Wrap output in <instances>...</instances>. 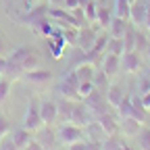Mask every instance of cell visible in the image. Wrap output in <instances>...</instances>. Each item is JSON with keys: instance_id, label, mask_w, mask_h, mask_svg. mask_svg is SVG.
<instances>
[{"instance_id": "1", "label": "cell", "mask_w": 150, "mask_h": 150, "mask_svg": "<svg viewBox=\"0 0 150 150\" xmlns=\"http://www.w3.org/2000/svg\"><path fill=\"white\" fill-rule=\"evenodd\" d=\"M8 59L13 63H17L23 71H31L35 67H40V59H38V54L31 48H15Z\"/></svg>"}, {"instance_id": "2", "label": "cell", "mask_w": 150, "mask_h": 150, "mask_svg": "<svg viewBox=\"0 0 150 150\" xmlns=\"http://www.w3.org/2000/svg\"><path fill=\"white\" fill-rule=\"evenodd\" d=\"M81 102L90 108L92 119H98L100 115L108 112V102H106V96H104V94H102L98 88H94V92H92V94H88V96H86Z\"/></svg>"}, {"instance_id": "3", "label": "cell", "mask_w": 150, "mask_h": 150, "mask_svg": "<svg viewBox=\"0 0 150 150\" xmlns=\"http://www.w3.org/2000/svg\"><path fill=\"white\" fill-rule=\"evenodd\" d=\"M44 123H42V115H40V102L35 98H29V104H27V110H25V117H23V127L27 131H38Z\"/></svg>"}, {"instance_id": "4", "label": "cell", "mask_w": 150, "mask_h": 150, "mask_svg": "<svg viewBox=\"0 0 150 150\" xmlns=\"http://www.w3.org/2000/svg\"><path fill=\"white\" fill-rule=\"evenodd\" d=\"M83 136H86L83 127L75 125V123H69V121H67L65 125H61L59 131H56V138H59V142H63V144L79 142V140H83Z\"/></svg>"}, {"instance_id": "5", "label": "cell", "mask_w": 150, "mask_h": 150, "mask_svg": "<svg viewBox=\"0 0 150 150\" xmlns=\"http://www.w3.org/2000/svg\"><path fill=\"white\" fill-rule=\"evenodd\" d=\"M48 8H50V6H48V4H44L42 0H40V2H35V4L25 13V15L19 17L17 21H19V23H25V25H29V27H31L35 21H40V19L48 17Z\"/></svg>"}, {"instance_id": "6", "label": "cell", "mask_w": 150, "mask_h": 150, "mask_svg": "<svg viewBox=\"0 0 150 150\" xmlns=\"http://www.w3.org/2000/svg\"><path fill=\"white\" fill-rule=\"evenodd\" d=\"M92 121V112L83 102H73L71 106V115H69V123H75L79 127H86Z\"/></svg>"}, {"instance_id": "7", "label": "cell", "mask_w": 150, "mask_h": 150, "mask_svg": "<svg viewBox=\"0 0 150 150\" xmlns=\"http://www.w3.org/2000/svg\"><path fill=\"white\" fill-rule=\"evenodd\" d=\"M121 69L125 73H140L142 71V54L138 50L123 52V56H121Z\"/></svg>"}, {"instance_id": "8", "label": "cell", "mask_w": 150, "mask_h": 150, "mask_svg": "<svg viewBox=\"0 0 150 150\" xmlns=\"http://www.w3.org/2000/svg\"><path fill=\"white\" fill-rule=\"evenodd\" d=\"M121 71V56L112 54V52H104L102 54V73L106 77H115Z\"/></svg>"}, {"instance_id": "9", "label": "cell", "mask_w": 150, "mask_h": 150, "mask_svg": "<svg viewBox=\"0 0 150 150\" xmlns=\"http://www.w3.org/2000/svg\"><path fill=\"white\" fill-rule=\"evenodd\" d=\"M40 115H42V123L44 125H54L59 119V104L54 100H44L40 102Z\"/></svg>"}, {"instance_id": "10", "label": "cell", "mask_w": 150, "mask_h": 150, "mask_svg": "<svg viewBox=\"0 0 150 150\" xmlns=\"http://www.w3.org/2000/svg\"><path fill=\"white\" fill-rule=\"evenodd\" d=\"M96 38H98V31L96 29H92V27H79V33H77V48L90 52L94 42H96Z\"/></svg>"}, {"instance_id": "11", "label": "cell", "mask_w": 150, "mask_h": 150, "mask_svg": "<svg viewBox=\"0 0 150 150\" xmlns=\"http://www.w3.org/2000/svg\"><path fill=\"white\" fill-rule=\"evenodd\" d=\"M25 81H29V83H33V86H46L50 79H52V73L48 71V69H42V67H35V69H31V71H25Z\"/></svg>"}, {"instance_id": "12", "label": "cell", "mask_w": 150, "mask_h": 150, "mask_svg": "<svg viewBox=\"0 0 150 150\" xmlns=\"http://www.w3.org/2000/svg\"><path fill=\"white\" fill-rule=\"evenodd\" d=\"M146 17H148V8H146V2L142 0H136L131 4V11H129V21L134 23L136 27H142L146 23Z\"/></svg>"}, {"instance_id": "13", "label": "cell", "mask_w": 150, "mask_h": 150, "mask_svg": "<svg viewBox=\"0 0 150 150\" xmlns=\"http://www.w3.org/2000/svg\"><path fill=\"white\" fill-rule=\"evenodd\" d=\"M48 17L54 19V21H59L61 27H75L73 15H71V11H67V8H59V6L48 8Z\"/></svg>"}, {"instance_id": "14", "label": "cell", "mask_w": 150, "mask_h": 150, "mask_svg": "<svg viewBox=\"0 0 150 150\" xmlns=\"http://www.w3.org/2000/svg\"><path fill=\"white\" fill-rule=\"evenodd\" d=\"M77 88H79V86H75V83H71L69 79H65V77H63V79H61V83L56 86V92L61 94V98H67V100H75V102H77V100H81V98H79Z\"/></svg>"}, {"instance_id": "15", "label": "cell", "mask_w": 150, "mask_h": 150, "mask_svg": "<svg viewBox=\"0 0 150 150\" xmlns=\"http://www.w3.org/2000/svg\"><path fill=\"white\" fill-rule=\"evenodd\" d=\"M96 121L100 123V127H102V131H104V136H115L117 131H119V123H117V119L112 117L110 112H104V115H100Z\"/></svg>"}, {"instance_id": "16", "label": "cell", "mask_w": 150, "mask_h": 150, "mask_svg": "<svg viewBox=\"0 0 150 150\" xmlns=\"http://www.w3.org/2000/svg\"><path fill=\"white\" fill-rule=\"evenodd\" d=\"M119 129H121V134L123 136H140V131H142V123L140 121H136L134 117H125V119H121V125H119Z\"/></svg>"}, {"instance_id": "17", "label": "cell", "mask_w": 150, "mask_h": 150, "mask_svg": "<svg viewBox=\"0 0 150 150\" xmlns=\"http://www.w3.org/2000/svg\"><path fill=\"white\" fill-rule=\"evenodd\" d=\"M127 27H129V21L127 19H121V17H112V21H110V25H108V35L110 38H123L125 35V31H127Z\"/></svg>"}, {"instance_id": "18", "label": "cell", "mask_w": 150, "mask_h": 150, "mask_svg": "<svg viewBox=\"0 0 150 150\" xmlns=\"http://www.w3.org/2000/svg\"><path fill=\"white\" fill-rule=\"evenodd\" d=\"M104 96H106V102H108V106H112V108H117L119 104H121V100H123V90H121V86H117V83H112V86H108L106 88V92H104Z\"/></svg>"}, {"instance_id": "19", "label": "cell", "mask_w": 150, "mask_h": 150, "mask_svg": "<svg viewBox=\"0 0 150 150\" xmlns=\"http://www.w3.org/2000/svg\"><path fill=\"white\" fill-rule=\"evenodd\" d=\"M31 31L35 35H42V38H50V33L54 31V25H52V19L50 17H44L40 21H35L31 25Z\"/></svg>"}, {"instance_id": "20", "label": "cell", "mask_w": 150, "mask_h": 150, "mask_svg": "<svg viewBox=\"0 0 150 150\" xmlns=\"http://www.w3.org/2000/svg\"><path fill=\"white\" fill-rule=\"evenodd\" d=\"M73 71H75V75H77L79 81H94V75H96L92 63H81L77 67H73Z\"/></svg>"}, {"instance_id": "21", "label": "cell", "mask_w": 150, "mask_h": 150, "mask_svg": "<svg viewBox=\"0 0 150 150\" xmlns=\"http://www.w3.org/2000/svg\"><path fill=\"white\" fill-rule=\"evenodd\" d=\"M38 142H42V146H54L56 142H59V138H56V134L50 129V125H42L40 129H38Z\"/></svg>"}, {"instance_id": "22", "label": "cell", "mask_w": 150, "mask_h": 150, "mask_svg": "<svg viewBox=\"0 0 150 150\" xmlns=\"http://www.w3.org/2000/svg\"><path fill=\"white\" fill-rule=\"evenodd\" d=\"M83 131H86V136L90 138V140H98V142H102L106 136H104V131H102V127H100V123L96 121V119H92L86 127H83Z\"/></svg>"}, {"instance_id": "23", "label": "cell", "mask_w": 150, "mask_h": 150, "mask_svg": "<svg viewBox=\"0 0 150 150\" xmlns=\"http://www.w3.org/2000/svg\"><path fill=\"white\" fill-rule=\"evenodd\" d=\"M11 136H13V140H15V144H17V148H19V150H23V148H25V146L33 140V138H31V131H27L25 127L15 129Z\"/></svg>"}, {"instance_id": "24", "label": "cell", "mask_w": 150, "mask_h": 150, "mask_svg": "<svg viewBox=\"0 0 150 150\" xmlns=\"http://www.w3.org/2000/svg\"><path fill=\"white\" fill-rule=\"evenodd\" d=\"M108 40H110L108 31H106V33H100V35L96 38V42H94V46H92L90 52H94L96 56H100V59H102V54L106 52V46H108Z\"/></svg>"}, {"instance_id": "25", "label": "cell", "mask_w": 150, "mask_h": 150, "mask_svg": "<svg viewBox=\"0 0 150 150\" xmlns=\"http://www.w3.org/2000/svg\"><path fill=\"white\" fill-rule=\"evenodd\" d=\"M65 46H67L65 38H59V40H54V38H48V50H50V54L54 56V59H61V56H63Z\"/></svg>"}, {"instance_id": "26", "label": "cell", "mask_w": 150, "mask_h": 150, "mask_svg": "<svg viewBox=\"0 0 150 150\" xmlns=\"http://www.w3.org/2000/svg\"><path fill=\"white\" fill-rule=\"evenodd\" d=\"M110 21H112V13H110V11H108L106 6H98V15H96V25H98V27H102V29H108Z\"/></svg>"}, {"instance_id": "27", "label": "cell", "mask_w": 150, "mask_h": 150, "mask_svg": "<svg viewBox=\"0 0 150 150\" xmlns=\"http://www.w3.org/2000/svg\"><path fill=\"white\" fill-rule=\"evenodd\" d=\"M106 52H112V54H117V56H123V52H125L123 38H110L108 46H106Z\"/></svg>"}, {"instance_id": "28", "label": "cell", "mask_w": 150, "mask_h": 150, "mask_svg": "<svg viewBox=\"0 0 150 150\" xmlns=\"http://www.w3.org/2000/svg\"><path fill=\"white\" fill-rule=\"evenodd\" d=\"M117 110H119V117H121V119H125V117H131V112H134L131 96H123V100H121V104L117 106Z\"/></svg>"}, {"instance_id": "29", "label": "cell", "mask_w": 150, "mask_h": 150, "mask_svg": "<svg viewBox=\"0 0 150 150\" xmlns=\"http://www.w3.org/2000/svg\"><path fill=\"white\" fill-rule=\"evenodd\" d=\"M71 15H73V21H75V27H88L90 25V21L86 19V13H83V8L81 6H77V8H73L71 11Z\"/></svg>"}, {"instance_id": "30", "label": "cell", "mask_w": 150, "mask_h": 150, "mask_svg": "<svg viewBox=\"0 0 150 150\" xmlns=\"http://www.w3.org/2000/svg\"><path fill=\"white\" fill-rule=\"evenodd\" d=\"M83 13H86V19L90 23H96V15H98V4L94 0H88L83 4Z\"/></svg>"}, {"instance_id": "31", "label": "cell", "mask_w": 150, "mask_h": 150, "mask_svg": "<svg viewBox=\"0 0 150 150\" xmlns=\"http://www.w3.org/2000/svg\"><path fill=\"white\" fill-rule=\"evenodd\" d=\"M100 144H102V150H119L123 142H121V140L117 138V134H115V136H106Z\"/></svg>"}, {"instance_id": "32", "label": "cell", "mask_w": 150, "mask_h": 150, "mask_svg": "<svg viewBox=\"0 0 150 150\" xmlns=\"http://www.w3.org/2000/svg\"><path fill=\"white\" fill-rule=\"evenodd\" d=\"M77 33H79L77 27H63V38H65V42L71 44V46L77 44Z\"/></svg>"}, {"instance_id": "33", "label": "cell", "mask_w": 150, "mask_h": 150, "mask_svg": "<svg viewBox=\"0 0 150 150\" xmlns=\"http://www.w3.org/2000/svg\"><path fill=\"white\" fill-rule=\"evenodd\" d=\"M11 79L6 77H0V104H4L8 100V92H11Z\"/></svg>"}, {"instance_id": "34", "label": "cell", "mask_w": 150, "mask_h": 150, "mask_svg": "<svg viewBox=\"0 0 150 150\" xmlns=\"http://www.w3.org/2000/svg\"><path fill=\"white\" fill-rule=\"evenodd\" d=\"M148 46H150L148 38H146L142 31H138V29H136V50L142 54V52H146V50H148Z\"/></svg>"}, {"instance_id": "35", "label": "cell", "mask_w": 150, "mask_h": 150, "mask_svg": "<svg viewBox=\"0 0 150 150\" xmlns=\"http://www.w3.org/2000/svg\"><path fill=\"white\" fill-rule=\"evenodd\" d=\"M0 150H19L11 134H4L2 138H0Z\"/></svg>"}, {"instance_id": "36", "label": "cell", "mask_w": 150, "mask_h": 150, "mask_svg": "<svg viewBox=\"0 0 150 150\" xmlns=\"http://www.w3.org/2000/svg\"><path fill=\"white\" fill-rule=\"evenodd\" d=\"M94 88H96V86H94V81H81V83H79V88H77L79 98L83 100V98L88 96V94H92V92H94Z\"/></svg>"}, {"instance_id": "37", "label": "cell", "mask_w": 150, "mask_h": 150, "mask_svg": "<svg viewBox=\"0 0 150 150\" xmlns=\"http://www.w3.org/2000/svg\"><path fill=\"white\" fill-rule=\"evenodd\" d=\"M140 150H150V129H142L140 131Z\"/></svg>"}, {"instance_id": "38", "label": "cell", "mask_w": 150, "mask_h": 150, "mask_svg": "<svg viewBox=\"0 0 150 150\" xmlns=\"http://www.w3.org/2000/svg\"><path fill=\"white\" fill-rule=\"evenodd\" d=\"M138 92H140V96H144V94L150 92V77L142 75V77L138 79Z\"/></svg>"}, {"instance_id": "39", "label": "cell", "mask_w": 150, "mask_h": 150, "mask_svg": "<svg viewBox=\"0 0 150 150\" xmlns=\"http://www.w3.org/2000/svg\"><path fill=\"white\" fill-rule=\"evenodd\" d=\"M8 129H11V123H8L6 115H4L2 110H0V138H2L4 134H8Z\"/></svg>"}, {"instance_id": "40", "label": "cell", "mask_w": 150, "mask_h": 150, "mask_svg": "<svg viewBox=\"0 0 150 150\" xmlns=\"http://www.w3.org/2000/svg\"><path fill=\"white\" fill-rule=\"evenodd\" d=\"M86 150H102V144L98 140H88L86 142Z\"/></svg>"}, {"instance_id": "41", "label": "cell", "mask_w": 150, "mask_h": 150, "mask_svg": "<svg viewBox=\"0 0 150 150\" xmlns=\"http://www.w3.org/2000/svg\"><path fill=\"white\" fill-rule=\"evenodd\" d=\"M23 150H46V148L42 146V142H38V140H31V142H29V144H27Z\"/></svg>"}, {"instance_id": "42", "label": "cell", "mask_w": 150, "mask_h": 150, "mask_svg": "<svg viewBox=\"0 0 150 150\" xmlns=\"http://www.w3.org/2000/svg\"><path fill=\"white\" fill-rule=\"evenodd\" d=\"M67 150H86V142H83V140H79V142L67 144Z\"/></svg>"}, {"instance_id": "43", "label": "cell", "mask_w": 150, "mask_h": 150, "mask_svg": "<svg viewBox=\"0 0 150 150\" xmlns=\"http://www.w3.org/2000/svg\"><path fill=\"white\" fill-rule=\"evenodd\" d=\"M63 6H65L67 11H73V8L79 6V0H63Z\"/></svg>"}, {"instance_id": "44", "label": "cell", "mask_w": 150, "mask_h": 150, "mask_svg": "<svg viewBox=\"0 0 150 150\" xmlns=\"http://www.w3.org/2000/svg\"><path fill=\"white\" fill-rule=\"evenodd\" d=\"M6 65H8V56H2V54H0V77L6 73Z\"/></svg>"}, {"instance_id": "45", "label": "cell", "mask_w": 150, "mask_h": 150, "mask_svg": "<svg viewBox=\"0 0 150 150\" xmlns=\"http://www.w3.org/2000/svg\"><path fill=\"white\" fill-rule=\"evenodd\" d=\"M6 52H8V44H6V40H4V35L0 33V54L6 56Z\"/></svg>"}, {"instance_id": "46", "label": "cell", "mask_w": 150, "mask_h": 150, "mask_svg": "<svg viewBox=\"0 0 150 150\" xmlns=\"http://www.w3.org/2000/svg\"><path fill=\"white\" fill-rule=\"evenodd\" d=\"M142 106H144V110H146V112H150V92L142 96Z\"/></svg>"}, {"instance_id": "47", "label": "cell", "mask_w": 150, "mask_h": 150, "mask_svg": "<svg viewBox=\"0 0 150 150\" xmlns=\"http://www.w3.org/2000/svg\"><path fill=\"white\" fill-rule=\"evenodd\" d=\"M48 4H54V6H61L63 0H48Z\"/></svg>"}, {"instance_id": "48", "label": "cell", "mask_w": 150, "mask_h": 150, "mask_svg": "<svg viewBox=\"0 0 150 150\" xmlns=\"http://www.w3.org/2000/svg\"><path fill=\"white\" fill-rule=\"evenodd\" d=\"M25 2V6H29V4H35V2H40V0H23Z\"/></svg>"}, {"instance_id": "49", "label": "cell", "mask_w": 150, "mask_h": 150, "mask_svg": "<svg viewBox=\"0 0 150 150\" xmlns=\"http://www.w3.org/2000/svg\"><path fill=\"white\" fill-rule=\"evenodd\" d=\"M119 150H134V148H129V146H125V144H121V148Z\"/></svg>"}, {"instance_id": "50", "label": "cell", "mask_w": 150, "mask_h": 150, "mask_svg": "<svg viewBox=\"0 0 150 150\" xmlns=\"http://www.w3.org/2000/svg\"><path fill=\"white\" fill-rule=\"evenodd\" d=\"M146 8H148V15H150V0H146Z\"/></svg>"}, {"instance_id": "51", "label": "cell", "mask_w": 150, "mask_h": 150, "mask_svg": "<svg viewBox=\"0 0 150 150\" xmlns=\"http://www.w3.org/2000/svg\"><path fill=\"white\" fill-rule=\"evenodd\" d=\"M144 75H146V77H150V67L146 69V73H144Z\"/></svg>"}, {"instance_id": "52", "label": "cell", "mask_w": 150, "mask_h": 150, "mask_svg": "<svg viewBox=\"0 0 150 150\" xmlns=\"http://www.w3.org/2000/svg\"><path fill=\"white\" fill-rule=\"evenodd\" d=\"M146 54H148V61H150V46H148V50H146Z\"/></svg>"}]
</instances>
